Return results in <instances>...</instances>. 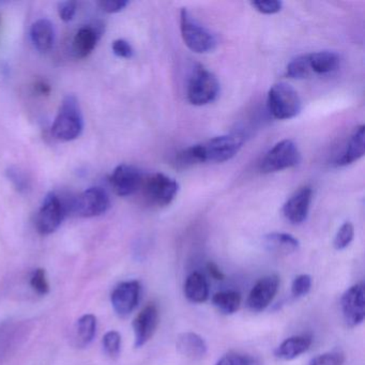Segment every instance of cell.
Wrapping results in <instances>:
<instances>
[{
    "mask_svg": "<svg viewBox=\"0 0 365 365\" xmlns=\"http://www.w3.org/2000/svg\"><path fill=\"white\" fill-rule=\"evenodd\" d=\"M97 331V318L91 314L83 316L78 319L76 328V339L78 347H86L95 339Z\"/></svg>",
    "mask_w": 365,
    "mask_h": 365,
    "instance_id": "24",
    "label": "cell"
},
{
    "mask_svg": "<svg viewBox=\"0 0 365 365\" xmlns=\"http://www.w3.org/2000/svg\"><path fill=\"white\" fill-rule=\"evenodd\" d=\"M309 61L312 72L317 74L331 73L335 71L339 65V55L329 51L309 54Z\"/></svg>",
    "mask_w": 365,
    "mask_h": 365,
    "instance_id": "23",
    "label": "cell"
},
{
    "mask_svg": "<svg viewBox=\"0 0 365 365\" xmlns=\"http://www.w3.org/2000/svg\"><path fill=\"white\" fill-rule=\"evenodd\" d=\"M31 38L34 46L39 52H48L54 46V26L46 19L36 21L31 29Z\"/></svg>",
    "mask_w": 365,
    "mask_h": 365,
    "instance_id": "18",
    "label": "cell"
},
{
    "mask_svg": "<svg viewBox=\"0 0 365 365\" xmlns=\"http://www.w3.org/2000/svg\"><path fill=\"white\" fill-rule=\"evenodd\" d=\"M103 348L106 354L115 359L119 356L121 349V336L117 331H110L103 337Z\"/></svg>",
    "mask_w": 365,
    "mask_h": 365,
    "instance_id": "29",
    "label": "cell"
},
{
    "mask_svg": "<svg viewBox=\"0 0 365 365\" xmlns=\"http://www.w3.org/2000/svg\"><path fill=\"white\" fill-rule=\"evenodd\" d=\"M129 1L128 0H102L99 6L106 14H118L128 7Z\"/></svg>",
    "mask_w": 365,
    "mask_h": 365,
    "instance_id": "37",
    "label": "cell"
},
{
    "mask_svg": "<svg viewBox=\"0 0 365 365\" xmlns=\"http://www.w3.org/2000/svg\"><path fill=\"white\" fill-rule=\"evenodd\" d=\"M67 206V212L80 217H95L104 215L110 209L108 194L101 187H89L76 196Z\"/></svg>",
    "mask_w": 365,
    "mask_h": 365,
    "instance_id": "5",
    "label": "cell"
},
{
    "mask_svg": "<svg viewBox=\"0 0 365 365\" xmlns=\"http://www.w3.org/2000/svg\"><path fill=\"white\" fill-rule=\"evenodd\" d=\"M31 285L33 289L41 296L48 294L50 285H48L46 273L43 269H37V270L34 271L31 277Z\"/></svg>",
    "mask_w": 365,
    "mask_h": 365,
    "instance_id": "31",
    "label": "cell"
},
{
    "mask_svg": "<svg viewBox=\"0 0 365 365\" xmlns=\"http://www.w3.org/2000/svg\"><path fill=\"white\" fill-rule=\"evenodd\" d=\"M212 303L222 314L232 315L240 307L241 296L239 292L232 290L217 292L212 297Z\"/></svg>",
    "mask_w": 365,
    "mask_h": 365,
    "instance_id": "25",
    "label": "cell"
},
{
    "mask_svg": "<svg viewBox=\"0 0 365 365\" xmlns=\"http://www.w3.org/2000/svg\"><path fill=\"white\" fill-rule=\"evenodd\" d=\"M354 225L350 222H346V223L341 226L339 232H337L333 245H334L337 251H341V250L346 249L351 243V241L354 240Z\"/></svg>",
    "mask_w": 365,
    "mask_h": 365,
    "instance_id": "28",
    "label": "cell"
},
{
    "mask_svg": "<svg viewBox=\"0 0 365 365\" xmlns=\"http://www.w3.org/2000/svg\"><path fill=\"white\" fill-rule=\"evenodd\" d=\"M34 91L38 96H48L52 91V87L46 81L39 80L34 84Z\"/></svg>",
    "mask_w": 365,
    "mask_h": 365,
    "instance_id": "39",
    "label": "cell"
},
{
    "mask_svg": "<svg viewBox=\"0 0 365 365\" xmlns=\"http://www.w3.org/2000/svg\"><path fill=\"white\" fill-rule=\"evenodd\" d=\"M140 284L138 281L123 282L112 292V305L117 315H130L140 301Z\"/></svg>",
    "mask_w": 365,
    "mask_h": 365,
    "instance_id": "13",
    "label": "cell"
},
{
    "mask_svg": "<svg viewBox=\"0 0 365 365\" xmlns=\"http://www.w3.org/2000/svg\"><path fill=\"white\" fill-rule=\"evenodd\" d=\"M76 9H78V4L76 1H70V0L63 1L58 6L59 18L63 22H70L76 16Z\"/></svg>",
    "mask_w": 365,
    "mask_h": 365,
    "instance_id": "36",
    "label": "cell"
},
{
    "mask_svg": "<svg viewBox=\"0 0 365 365\" xmlns=\"http://www.w3.org/2000/svg\"><path fill=\"white\" fill-rule=\"evenodd\" d=\"M251 5L256 11L262 14H267V16L279 14L283 7V4L279 0H266V1L260 0V1H253Z\"/></svg>",
    "mask_w": 365,
    "mask_h": 365,
    "instance_id": "33",
    "label": "cell"
},
{
    "mask_svg": "<svg viewBox=\"0 0 365 365\" xmlns=\"http://www.w3.org/2000/svg\"><path fill=\"white\" fill-rule=\"evenodd\" d=\"M243 143L245 138L240 134H226L198 145L202 163H222L232 159L242 148Z\"/></svg>",
    "mask_w": 365,
    "mask_h": 365,
    "instance_id": "6",
    "label": "cell"
},
{
    "mask_svg": "<svg viewBox=\"0 0 365 365\" xmlns=\"http://www.w3.org/2000/svg\"><path fill=\"white\" fill-rule=\"evenodd\" d=\"M84 129V119L76 96L69 95L61 102L58 114L53 123L52 133L61 142H71L80 138Z\"/></svg>",
    "mask_w": 365,
    "mask_h": 365,
    "instance_id": "1",
    "label": "cell"
},
{
    "mask_svg": "<svg viewBox=\"0 0 365 365\" xmlns=\"http://www.w3.org/2000/svg\"><path fill=\"white\" fill-rule=\"evenodd\" d=\"M301 161L300 151L296 143L292 140H284L277 143L262 160L260 170L262 173H275L294 168Z\"/></svg>",
    "mask_w": 365,
    "mask_h": 365,
    "instance_id": "7",
    "label": "cell"
},
{
    "mask_svg": "<svg viewBox=\"0 0 365 365\" xmlns=\"http://www.w3.org/2000/svg\"><path fill=\"white\" fill-rule=\"evenodd\" d=\"M312 287V277L309 274L298 275L292 282V294L296 298L309 294Z\"/></svg>",
    "mask_w": 365,
    "mask_h": 365,
    "instance_id": "32",
    "label": "cell"
},
{
    "mask_svg": "<svg viewBox=\"0 0 365 365\" xmlns=\"http://www.w3.org/2000/svg\"><path fill=\"white\" fill-rule=\"evenodd\" d=\"M176 347L179 354L192 360H200L204 358L208 350L205 339L193 332L179 334L177 337Z\"/></svg>",
    "mask_w": 365,
    "mask_h": 365,
    "instance_id": "16",
    "label": "cell"
},
{
    "mask_svg": "<svg viewBox=\"0 0 365 365\" xmlns=\"http://www.w3.org/2000/svg\"><path fill=\"white\" fill-rule=\"evenodd\" d=\"M200 163H202V161L198 145H194V146L189 147V148L183 149L182 151L177 153L174 160L175 168H178V170H185V168H189Z\"/></svg>",
    "mask_w": 365,
    "mask_h": 365,
    "instance_id": "26",
    "label": "cell"
},
{
    "mask_svg": "<svg viewBox=\"0 0 365 365\" xmlns=\"http://www.w3.org/2000/svg\"><path fill=\"white\" fill-rule=\"evenodd\" d=\"M279 279L277 275H267L262 277L252 288L247 298V307L252 312L264 311L272 302L273 298L279 289Z\"/></svg>",
    "mask_w": 365,
    "mask_h": 365,
    "instance_id": "12",
    "label": "cell"
},
{
    "mask_svg": "<svg viewBox=\"0 0 365 365\" xmlns=\"http://www.w3.org/2000/svg\"><path fill=\"white\" fill-rule=\"evenodd\" d=\"M364 125H360V127H358L354 130V133L350 136V140L349 142H348L345 151H344L341 157L337 160V165H349V164H352L354 162L358 161V160H360L361 158L364 155Z\"/></svg>",
    "mask_w": 365,
    "mask_h": 365,
    "instance_id": "19",
    "label": "cell"
},
{
    "mask_svg": "<svg viewBox=\"0 0 365 365\" xmlns=\"http://www.w3.org/2000/svg\"><path fill=\"white\" fill-rule=\"evenodd\" d=\"M207 269H208L209 274H210L213 279H217V281L224 279L223 273H222V271L220 270L219 267H217L215 262H209L208 266H207Z\"/></svg>",
    "mask_w": 365,
    "mask_h": 365,
    "instance_id": "40",
    "label": "cell"
},
{
    "mask_svg": "<svg viewBox=\"0 0 365 365\" xmlns=\"http://www.w3.org/2000/svg\"><path fill=\"white\" fill-rule=\"evenodd\" d=\"M8 177L10 180L16 185V189L20 192L26 191L29 187V181L27 179L26 175L21 172L19 168H11L8 170Z\"/></svg>",
    "mask_w": 365,
    "mask_h": 365,
    "instance_id": "34",
    "label": "cell"
},
{
    "mask_svg": "<svg viewBox=\"0 0 365 365\" xmlns=\"http://www.w3.org/2000/svg\"><path fill=\"white\" fill-rule=\"evenodd\" d=\"M67 206L56 193H48L38 212L36 225L41 235H51L58 230L67 215Z\"/></svg>",
    "mask_w": 365,
    "mask_h": 365,
    "instance_id": "9",
    "label": "cell"
},
{
    "mask_svg": "<svg viewBox=\"0 0 365 365\" xmlns=\"http://www.w3.org/2000/svg\"><path fill=\"white\" fill-rule=\"evenodd\" d=\"M185 294L187 300L193 303H202L208 300L209 286L204 275L200 272L190 274L185 283Z\"/></svg>",
    "mask_w": 365,
    "mask_h": 365,
    "instance_id": "22",
    "label": "cell"
},
{
    "mask_svg": "<svg viewBox=\"0 0 365 365\" xmlns=\"http://www.w3.org/2000/svg\"><path fill=\"white\" fill-rule=\"evenodd\" d=\"M180 31L185 46L196 54H207L217 48L215 36L198 23L187 9L180 12Z\"/></svg>",
    "mask_w": 365,
    "mask_h": 365,
    "instance_id": "2",
    "label": "cell"
},
{
    "mask_svg": "<svg viewBox=\"0 0 365 365\" xmlns=\"http://www.w3.org/2000/svg\"><path fill=\"white\" fill-rule=\"evenodd\" d=\"M158 324H159V311L157 305L149 303L136 316L133 322L136 348L143 347L153 336Z\"/></svg>",
    "mask_w": 365,
    "mask_h": 365,
    "instance_id": "15",
    "label": "cell"
},
{
    "mask_svg": "<svg viewBox=\"0 0 365 365\" xmlns=\"http://www.w3.org/2000/svg\"><path fill=\"white\" fill-rule=\"evenodd\" d=\"M144 177L138 168L129 164L117 166L110 176V183L117 195H133L142 187Z\"/></svg>",
    "mask_w": 365,
    "mask_h": 365,
    "instance_id": "11",
    "label": "cell"
},
{
    "mask_svg": "<svg viewBox=\"0 0 365 365\" xmlns=\"http://www.w3.org/2000/svg\"><path fill=\"white\" fill-rule=\"evenodd\" d=\"M266 250L277 255H289L298 251L300 243L297 238L285 232H271L264 238Z\"/></svg>",
    "mask_w": 365,
    "mask_h": 365,
    "instance_id": "17",
    "label": "cell"
},
{
    "mask_svg": "<svg viewBox=\"0 0 365 365\" xmlns=\"http://www.w3.org/2000/svg\"><path fill=\"white\" fill-rule=\"evenodd\" d=\"M341 313L350 328L362 324L365 318L364 284L359 283L346 290L341 300Z\"/></svg>",
    "mask_w": 365,
    "mask_h": 365,
    "instance_id": "10",
    "label": "cell"
},
{
    "mask_svg": "<svg viewBox=\"0 0 365 365\" xmlns=\"http://www.w3.org/2000/svg\"><path fill=\"white\" fill-rule=\"evenodd\" d=\"M311 345L312 337L309 335L292 336L279 344V347L275 349L274 354L277 358L282 360H292L307 351Z\"/></svg>",
    "mask_w": 365,
    "mask_h": 365,
    "instance_id": "20",
    "label": "cell"
},
{
    "mask_svg": "<svg viewBox=\"0 0 365 365\" xmlns=\"http://www.w3.org/2000/svg\"><path fill=\"white\" fill-rule=\"evenodd\" d=\"M112 48L114 54L118 56L119 58L129 59L133 56V48H132L131 44L125 40H115L113 42Z\"/></svg>",
    "mask_w": 365,
    "mask_h": 365,
    "instance_id": "35",
    "label": "cell"
},
{
    "mask_svg": "<svg viewBox=\"0 0 365 365\" xmlns=\"http://www.w3.org/2000/svg\"><path fill=\"white\" fill-rule=\"evenodd\" d=\"M99 31L93 27L86 26L76 33L73 39V53L76 58L88 57L95 50L99 40Z\"/></svg>",
    "mask_w": 365,
    "mask_h": 365,
    "instance_id": "21",
    "label": "cell"
},
{
    "mask_svg": "<svg viewBox=\"0 0 365 365\" xmlns=\"http://www.w3.org/2000/svg\"><path fill=\"white\" fill-rule=\"evenodd\" d=\"M0 22H1V20H0Z\"/></svg>",
    "mask_w": 365,
    "mask_h": 365,
    "instance_id": "41",
    "label": "cell"
},
{
    "mask_svg": "<svg viewBox=\"0 0 365 365\" xmlns=\"http://www.w3.org/2000/svg\"><path fill=\"white\" fill-rule=\"evenodd\" d=\"M145 197L151 205L158 207L168 206L176 197L179 185L175 179L157 173L144 179L142 185Z\"/></svg>",
    "mask_w": 365,
    "mask_h": 365,
    "instance_id": "8",
    "label": "cell"
},
{
    "mask_svg": "<svg viewBox=\"0 0 365 365\" xmlns=\"http://www.w3.org/2000/svg\"><path fill=\"white\" fill-rule=\"evenodd\" d=\"M220 95V83L217 76L198 65L194 69L187 84V100L196 106H207Z\"/></svg>",
    "mask_w": 365,
    "mask_h": 365,
    "instance_id": "4",
    "label": "cell"
},
{
    "mask_svg": "<svg viewBox=\"0 0 365 365\" xmlns=\"http://www.w3.org/2000/svg\"><path fill=\"white\" fill-rule=\"evenodd\" d=\"M345 362V356L339 350L335 351L326 352V354H319L312 359L309 365H343Z\"/></svg>",
    "mask_w": 365,
    "mask_h": 365,
    "instance_id": "30",
    "label": "cell"
},
{
    "mask_svg": "<svg viewBox=\"0 0 365 365\" xmlns=\"http://www.w3.org/2000/svg\"><path fill=\"white\" fill-rule=\"evenodd\" d=\"M215 365H250V360L242 354H228L222 356Z\"/></svg>",
    "mask_w": 365,
    "mask_h": 365,
    "instance_id": "38",
    "label": "cell"
},
{
    "mask_svg": "<svg viewBox=\"0 0 365 365\" xmlns=\"http://www.w3.org/2000/svg\"><path fill=\"white\" fill-rule=\"evenodd\" d=\"M313 190L309 185L294 192L283 206V215L292 224H301L307 220L311 207Z\"/></svg>",
    "mask_w": 365,
    "mask_h": 365,
    "instance_id": "14",
    "label": "cell"
},
{
    "mask_svg": "<svg viewBox=\"0 0 365 365\" xmlns=\"http://www.w3.org/2000/svg\"><path fill=\"white\" fill-rule=\"evenodd\" d=\"M309 55H302L290 61L286 69V76L294 80H303L311 76Z\"/></svg>",
    "mask_w": 365,
    "mask_h": 365,
    "instance_id": "27",
    "label": "cell"
},
{
    "mask_svg": "<svg viewBox=\"0 0 365 365\" xmlns=\"http://www.w3.org/2000/svg\"><path fill=\"white\" fill-rule=\"evenodd\" d=\"M267 103L270 114L279 120L294 118L302 108L298 93L285 83H279L271 87Z\"/></svg>",
    "mask_w": 365,
    "mask_h": 365,
    "instance_id": "3",
    "label": "cell"
}]
</instances>
